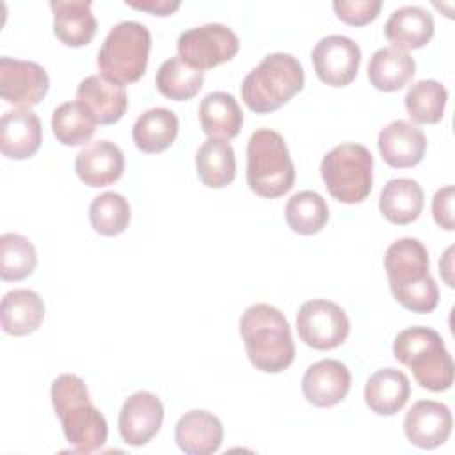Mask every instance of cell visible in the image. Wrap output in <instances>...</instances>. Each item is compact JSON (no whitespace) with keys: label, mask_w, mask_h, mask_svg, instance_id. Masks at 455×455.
Segmentation results:
<instances>
[{"label":"cell","mask_w":455,"mask_h":455,"mask_svg":"<svg viewBox=\"0 0 455 455\" xmlns=\"http://www.w3.org/2000/svg\"><path fill=\"white\" fill-rule=\"evenodd\" d=\"M428 267V251L418 238H400L384 254L391 293L412 313H432L437 307L439 288Z\"/></svg>","instance_id":"1"},{"label":"cell","mask_w":455,"mask_h":455,"mask_svg":"<svg viewBox=\"0 0 455 455\" xmlns=\"http://www.w3.org/2000/svg\"><path fill=\"white\" fill-rule=\"evenodd\" d=\"M50 396L62 432L75 451L92 453L107 443V419L91 403L87 386L78 375H59L52 382Z\"/></svg>","instance_id":"2"},{"label":"cell","mask_w":455,"mask_h":455,"mask_svg":"<svg viewBox=\"0 0 455 455\" xmlns=\"http://www.w3.org/2000/svg\"><path fill=\"white\" fill-rule=\"evenodd\" d=\"M240 336L256 370L279 373L295 359V343L286 316L270 304H252L240 318Z\"/></svg>","instance_id":"3"},{"label":"cell","mask_w":455,"mask_h":455,"mask_svg":"<svg viewBox=\"0 0 455 455\" xmlns=\"http://www.w3.org/2000/svg\"><path fill=\"white\" fill-rule=\"evenodd\" d=\"M393 355L411 368L416 382L434 393L453 384V361L441 334L430 327H409L396 334Z\"/></svg>","instance_id":"4"},{"label":"cell","mask_w":455,"mask_h":455,"mask_svg":"<svg viewBox=\"0 0 455 455\" xmlns=\"http://www.w3.org/2000/svg\"><path fill=\"white\" fill-rule=\"evenodd\" d=\"M304 68L290 53H270L242 82V100L256 114H270L304 87Z\"/></svg>","instance_id":"5"},{"label":"cell","mask_w":455,"mask_h":455,"mask_svg":"<svg viewBox=\"0 0 455 455\" xmlns=\"http://www.w3.org/2000/svg\"><path fill=\"white\" fill-rule=\"evenodd\" d=\"M247 185L265 199H275L291 190L295 165L283 135L270 128L252 132L247 142Z\"/></svg>","instance_id":"6"},{"label":"cell","mask_w":455,"mask_h":455,"mask_svg":"<svg viewBox=\"0 0 455 455\" xmlns=\"http://www.w3.org/2000/svg\"><path fill=\"white\" fill-rule=\"evenodd\" d=\"M151 34L139 21L114 25L98 52L96 64L103 76L126 85L142 78L148 68Z\"/></svg>","instance_id":"7"},{"label":"cell","mask_w":455,"mask_h":455,"mask_svg":"<svg viewBox=\"0 0 455 455\" xmlns=\"http://www.w3.org/2000/svg\"><path fill=\"white\" fill-rule=\"evenodd\" d=\"M327 192L345 204L368 197L373 187V156L363 144L347 142L332 148L320 164Z\"/></svg>","instance_id":"8"},{"label":"cell","mask_w":455,"mask_h":455,"mask_svg":"<svg viewBox=\"0 0 455 455\" xmlns=\"http://www.w3.org/2000/svg\"><path fill=\"white\" fill-rule=\"evenodd\" d=\"M178 57L196 68L212 69L231 60L240 48L238 36L222 23H206L187 28L178 37Z\"/></svg>","instance_id":"9"},{"label":"cell","mask_w":455,"mask_h":455,"mask_svg":"<svg viewBox=\"0 0 455 455\" xmlns=\"http://www.w3.org/2000/svg\"><path fill=\"white\" fill-rule=\"evenodd\" d=\"M297 332L307 347L315 350H332L347 339L350 320L345 309L336 302L313 299L304 302L297 313Z\"/></svg>","instance_id":"10"},{"label":"cell","mask_w":455,"mask_h":455,"mask_svg":"<svg viewBox=\"0 0 455 455\" xmlns=\"http://www.w3.org/2000/svg\"><path fill=\"white\" fill-rule=\"evenodd\" d=\"M311 60L316 76L323 84L331 87H345L357 76L361 48L347 36H325L313 48Z\"/></svg>","instance_id":"11"},{"label":"cell","mask_w":455,"mask_h":455,"mask_svg":"<svg viewBox=\"0 0 455 455\" xmlns=\"http://www.w3.org/2000/svg\"><path fill=\"white\" fill-rule=\"evenodd\" d=\"M48 87V73L37 62L11 57L0 59V94L7 103L30 108L46 96Z\"/></svg>","instance_id":"12"},{"label":"cell","mask_w":455,"mask_h":455,"mask_svg":"<svg viewBox=\"0 0 455 455\" xmlns=\"http://www.w3.org/2000/svg\"><path fill=\"white\" fill-rule=\"evenodd\" d=\"M164 421V405L151 391L130 395L119 411V434L130 446H144L160 430Z\"/></svg>","instance_id":"13"},{"label":"cell","mask_w":455,"mask_h":455,"mask_svg":"<svg viewBox=\"0 0 455 455\" xmlns=\"http://www.w3.org/2000/svg\"><path fill=\"white\" fill-rule=\"evenodd\" d=\"M450 409L435 400H419L405 414L403 432L411 444L432 450L444 444L451 434Z\"/></svg>","instance_id":"14"},{"label":"cell","mask_w":455,"mask_h":455,"mask_svg":"<svg viewBox=\"0 0 455 455\" xmlns=\"http://www.w3.org/2000/svg\"><path fill=\"white\" fill-rule=\"evenodd\" d=\"M382 160L396 169L418 165L427 151V139L416 124L396 119L379 132L377 139Z\"/></svg>","instance_id":"15"},{"label":"cell","mask_w":455,"mask_h":455,"mask_svg":"<svg viewBox=\"0 0 455 455\" xmlns=\"http://www.w3.org/2000/svg\"><path fill=\"white\" fill-rule=\"evenodd\" d=\"M350 384V371L341 361L322 359L306 370L302 395L315 407H332L347 396Z\"/></svg>","instance_id":"16"},{"label":"cell","mask_w":455,"mask_h":455,"mask_svg":"<svg viewBox=\"0 0 455 455\" xmlns=\"http://www.w3.org/2000/svg\"><path fill=\"white\" fill-rule=\"evenodd\" d=\"M43 142L41 121L30 108L7 110L0 119V149L5 158L27 160Z\"/></svg>","instance_id":"17"},{"label":"cell","mask_w":455,"mask_h":455,"mask_svg":"<svg viewBox=\"0 0 455 455\" xmlns=\"http://www.w3.org/2000/svg\"><path fill=\"white\" fill-rule=\"evenodd\" d=\"M124 171V155L110 140H94L87 144L75 158V172L89 187H107L117 181Z\"/></svg>","instance_id":"18"},{"label":"cell","mask_w":455,"mask_h":455,"mask_svg":"<svg viewBox=\"0 0 455 455\" xmlns=\"http://www.w3.org/2000/svg\"><path fill=\"white\" fill-rule=\"evenodd\" d=\"M76 100L92 112L100 124L117 123L128 108L124 85L103 75L85 76L76 87Z\"/></svg>","instance_id":"19"},{"label":"cell","mask_w":455,"mask_h":455,"mask_svg":"<svg viewBox=\"0 0 455 455\" xmlns=\"http://www.w3.org/2000/svg\"><path fill=\"white\" fill-rule=\"evenodd\" d=\"M174 439L180 450L187 455H212L222 444L224 428L215 414L203 409H192L178 419Z\"/></svg>","instance_id":"20"},{"label":"cell","mask_w":455,"mask_h":455,"mask_svg":"<svg viewBox=\"0 0 455 455\" xmlns=\"http://www.w3.org/2000/svg\"><path fill=\"white\" fill-rule=\"evenodd\" d=\"M53 34L60 43L71 48L85 46L92 41L98 23L89 0H52Z\"/></svg>","instance_id":"21"},{"label":"cell","mask_w":455,"mask_h":455,"mask_svg":"<svg viewBox=\"0 0 455 455\" xmlns=\"http://www.w3.org/2000/svg\"><path fill=\"white\" fill-rule=\"evenodd\" d=\"M384 34L398 50H418L428 44L434 36V18L419 5H403L391 12Z\"/></svg>","instance_id":"22"},{"label":"cell","mask_w":455,"mask_h":455,"mask_svg":"<svg viewBox=\"0 0 455 455\" xmlns=\"http://www.w3.org/2000/svg\"><path fill=\"white\" fill-rule=\"evenodd\" d=\"M411 395V384L403 371L396 368L377 370L364 386L366 405L380 416H393L403 409Z\"/></svg>","instance_id":"23"},{"label":"cell","mask_w":455,"mask_h":455,"mask_svg":"<svg viewBox=\"0 0 455 455\" xmlns=\"http://www.w3.org/2000/svg\"><path fill=\"white\" fill-rule=\"evenodd\" d=\"M4 332L11 336H27L39 329L44 320V302L39 293L20 288L4 295L0 306Z\"/></svg>","instance_id":"24"},{"label":"cell","mask_w":455,"mask_h":455,"mask_svg":"<svg viewBox=\"0 0 455 455\" xmlns=\"http://www.w3.org/2000/svg\"><path fill=\"white\" fill-rule=\"evenodd\" d=\"M199 123L208 137L229 140L238 135L243 124V114L233 94L213 91L201 100Z\"/></svg>","instance_id":"25"},{"label":"cell","mask_w":455,"mask_h":455,"mask_svg":"<svg viewBox=\"0 0 455 455\" xmlns=\"http://www.w3.org/2000/svg\"><path fill=\"white\" fill-rule=\"evenodd\" d=\"M379 210L393 224H411L423 210V188L416 180L393 178L379 197Z\"/></svg>","instance_id":"26"},{"label":"cell","mask_w":455,"mask_h":455,"mask_svg":"<svg viewBox=\"0 0 455 455\" xmlns=\"http://www.w3.org/2000/svg\"><path fill=\"white\" fill-rule=\"evenodd\" d=\"M416 73V60L395 46L379 48L368 62L370 84L384 92L405 87Z\"/></svg>","instance_id":"27"},{"label":"cell","mask_w":455,"mask_h":455,"mask_svg":"<svg viewBox=\"0 0 455 455\" xmlns=\"http://www.w3.org/2000/svg\"><path fill=\"white\" fill-rule=\"evenodd\" d=\"M196 171L204 187H228L236 174V158L231 144L222 139L208 137L196 153Z\"/></svg>","instance_id":"28"},{"label":"cell","mask_w":455,"mask_h":455,"mask_svg":"<svg viewBox=\"0 0 455 455\" xmlns=\"http://www.w3.org/2000/svg\"><path fill=\"white\" fill-rule=\"evenodd\" d=\"M178 128L180 123L176 114L169 108L156 107L137 117L132 128V137L140 151L162 153L176 140Z\"/></svg>","instance_id":"29"},{"label":"cell","mask_w":455,"mask_h":455,"mask_svg":"<svg viewBox=\"0 0 455 455\" xmlns=\"http://www.w3.org/2000/svg\"><path fill=\"white\" fill-rule=\"evenodd\" d=\"M96 117L92 112L76 101L60 103L52 114V130L55 139L64 146H82L91 140L96 132Z\"/></svg>","instance_id":"30"},{"label":"cell","mask_w":455,"mask_h":455,"mask_svg":"<svg viewBox=\"0 0 455 455\" xmlns=\"http://www.w3.org/2000/svg\"><path fill=\"white\" fill-rule=\"evenodd\" d=\"M204 82V71L185 64L178 55L164 60L156 71V89L169 100L185 101L194 98Z\"/></svg>","instance_id":"31"},{"label":"cell","mask_w":455,"mask_h":455,"mask_svg":"<svg viewBox=\"0 0 455 455\" xmlns=\"http://www.w3.org/2000/svg\"><path fill=\"white\" fill-rule=\"evenodd\" d=\"M284 217L291 231L309 236L322 231L327 224L329 206L318 192L300 190L288 199Z\"/></svg>","instance_id":"32"},{"label":"cell","mask_w":455,"mask_h":455,"mask_svg":"<svg viewBox=\"0 0 455 455\" xmlns=\"http://www.w3.org/2000/svg\"><path fill=\"white\" fill-rule=\"evenodd\" d=\"M448 100L446 87L437 80H419L405 94V110L414 123L434 124L443 119Z\"/></svg>","instance_id":"33"},{"label":"cell","mask_w":455,"mask_h":455,"mask_svg":"<svg viewBox=\"0 0 455 455\" xmlns=\"http://www.w3.org/2000/svg\"><path fill=\"white\" fill-rule=\"evenodd\" d=\"M37 265L34 243L18 233L0 236V277L4 281H21L28 277Z\"/></svg>","instance_id":"34"},{"label":"cell","mask_w":455,"mask_h":455,"mask_svg":"<svg viewBox=\"0 0 455 455\" xmlns=\"http://www.w3.org/2000/svg\"><path fill=\"white\" fill-rule=\"evenodd\" d=\"M130 217V204L117 192H103L96 196L89 206L91 226L103 236L121 235L128 228Z\"/></svg>","instance_id":"35"},{"label":"cell","mask_w":455,"mask_h":455,"mask_svg":"<svg viewBox=\"0 0 455 455\" xmlns=\"http://www.w3.org/2000/svg\"><path fill=\"white\" fill-rule=\"evenodd\" d=\"M332 9L343 23L352 27H363L379 16L382 9V2L380 0H336L332 4Z\"/></svg>","instance_id":"36"},{"label":"cell","mask_w":455,"mask_h":455,"mask_svg":"<svg viewBox=\"0 0 455 455\" xmlns=\"http://www.w3.org/2000/svg\"><path fill=\"white\" fill-rule=\"evenodd\" d=\"M453 196L455 190L451 185H446L439 188L434 194L432 199V215L437 226H441L446 231H453L455 222H453Z\"/></svg>","instance_id":"37"},{"label":"cell","mask_w":455,"mask_h":455,"mask_svg":"<svg viewBox=\"0 0 455 455\" xmlns=\"http://www.w3.org/2000/svg\"><path fill=\"white\" fill-rule=\"evenodd\" d=\"M126 5L155 16H169L180 9V2L171 0H126Z\"/></svg>","instance_id":"38"},{"label":"cell","mask_w":455,"mask_h":455,"mask_svg":"<svg viewBox=\"0 0 455 455\" xmlns=\"http://www.w3.org/2000/svg\"><path fill=\"white\" fill-rule=\"evenodd\" d=\"M451 254H453V247H448L446 249V252H444V258H443V261H439V272L443 274V279L446 281V284L450 286V288H453L455 284H453V277H451V268H453V265H451Z\"/></svg>","instance_id":"39"}]
</instances>
